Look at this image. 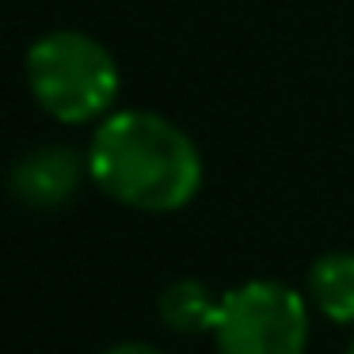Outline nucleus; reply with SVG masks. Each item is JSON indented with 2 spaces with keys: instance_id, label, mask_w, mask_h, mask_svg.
<instances>
[{
  "instance_id": "f257e3e1",
  "label": "nucleus",
  "mask_w": 354,
  "mask_h": 354,
  "mask_svg": "<svg viewBox=\"0 0 354 354\" xmlns=\"http://www.w3.org/2000/svg\"><path fill=\"white\" fill-rule=\"evenodd\" d=\"M88 179L141 214H176L202 191V153L156 111H111L88 141Z\"/></svg>"
},
{
  "instance_id": "f03ea898",
  "label": "nucleus",
  "mask_w": 354,
  "mask_h": 354,
  "mask_svg": "<svg viewBox=\"0 0 354 354\" xmlns=\"http://www.w3.org/2000/svg\"><path fill=\"white\" fill-rule=\"evenodd\" d=\"M24 77L35 103L65 126L103 122L122 88L118 62L84 31H50L31 42Z\"/></svg>"
},
{
  "instance_id": "7ed1b4c3",
  "label": "nucleus",
  "mask_w": 354,
  "mask_h": 354,
  "mask_svg": "<svg viewBox=\"0 0 354 354\" xmlns=\"http://www.w3.org/2000/svg\"><path fill=\"white\" fill-rule=\"evenodd\" d=\"M308 297L274 278H252L221 293L214 320L217 354H305Z\"/></svg>"
},
{
  "instance_id": "20e7f679",
  "label": "nucleus",
  "mask_w": 354,
  "mask_h": 354,
  "mask_svg": "<svg viewBox=\"0 0 354 354\" xmlns=\"http://www.w3.org/2000/svg\"><path fill=\"white\" fill-rule=\"evenodd\" d=\"M88 176V156L73 145H42L19 156L8 171V187L24 206L57 209L80 191Z\"/></svg>"
},
{
  "instance_id": "39448f33",
  "label": "nucleus",
  "mask_w": 354,
  "mask_h": 354,
  "mask_svg": "<svg viewBox=\"0 0 354 354\" xmlns=\"http://www.w3.org/2000/svg\"><path fill=\"white\" fill-rule=\"evenodd\" d=\"M308 301L324 320L354 328V252H324L308 267Z\"/></svg>"
},
{
  "instance_id": "423d86ee",
  "label": "nucleus",
  "mask_w": 354,
  "mask_h": 354,
  "mask_svg": "<svg viewBox=\"0 0 354 354\" xmlns=\"http://www.w3.org/2000/svg\"><path fill=\"white\" fill-rule=\"evenodd\" d=\"M156 308H160V320L171 331H179V335H198V331H214L221 297L206 282H198V278H179V282H171L160 293Z\"/></svg>"
},
{
  "instance_id": "0eeeda50",
  "label": "nucleus",
  "mask_w": 354,
  "mask_h": 354,
  "mask_svg": "<svg viewBox=\"0 0 354 354\" xmlns=\"http://www.w3.org/2000/svg\"><path fill=\"white\" fill-rule=\"evenodd\" d=\"M103 354H164V351H160V346H153V343H141V339H130V343L107 346Z\"/></svg>"
},
{
  "instance_id": "6e6552de",
  "label": "nucleus",
  "mask_w": 354,
  "mask_h": 354,
  "mask_svg": "<svg viewBox=\"0 0 354 354\" xmlns=\"http://www.w3.org/2000/svg\"><path fill=\"white\" fill-rule=\"evenodd\" d=\"M346 354H354V343H351V346H346Z\"/></svg>"
}]
</instances>
